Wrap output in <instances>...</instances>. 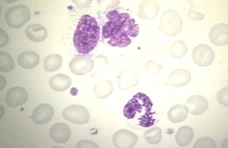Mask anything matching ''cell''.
<instances>
[{"instance_id": "8fae6325", "label": "cell", "mask_w": 228, "mask_h": 148, "mask_svg": "<svg viewBox=\"0 0 228 148\" xmlns=\"http://www.w3.org/2000/svg\"><path fill=\"white\" fill-rule=\"evenodd\" d=\"M54 112V108L51 106L47 104H42L35 108L31 118L36 124H45L51 119Z\"/></svg>"}, {"instance_id": "83f0119b", "label": "cell", "mask_w": 228, "mask_h": 148, "mask_svg": "<svg viewBox=\"0 0 228 148\" xmlns=\"http://www.w3.org/2000/svg\"><path fill=\"white\" fill-rule=\"evenodd\" d=\"M0 46H5L8 41V37L7 33L2 29L0 30Z\"/></svg>"}, {"instance_id": "7a4b0ae2", "label": "cell", "mask_w": 228, "mask_h": 148, "mask_svg": "<svg viewBox=\"0 0 228 148\" xmlns=\"http://www.w3.org/2000/svg\"><path fill=\"white\" fill-rule=\"evenodd\" d=\"M153 104L145 94L138 92L125 105L123 110L127 123L131 128L141 130L151 127L156 119V112L153 111Z\"/></svg>"}, {"instance_id": "5b68a950", "label": "cell", "mask_w": 228, "mask_h": 148, "mask_svg": "<svg viewBox=\"0 0 228 148\" xmlns=\"http://www.w3.org/2000/svg\"><path fill=\"white\" fill-rule=\"evenodd\" d=\"M183 27L182 19L176 11L168 10L164 12L160 21V28L165 35L170 37L177 35Z\"/></svg>"}, {"instance_id": "ba28073f", "label": "cell", "mask_w": 228, "mask_h": 148, "mask_svg": "<svg viewBox=\"0 0 228 148\" xmlns=\"http://www.w3.org/2000/svg\"><path fill=\"white\" fill-rule=\"evenodd\" d=\"M138 140L134 133L126 129H121L116 132L113 137L114 145L119 148H130L134 146Z\"/></svg>"}, {"instance_id": "d6986e66", "label": "cell", "mask_w": 228, "mask_h": 148, "mask_svg": "<svg viewBox=\"0 0 228 148\" xmlns=\"http://www.w3.org/2000/svg\"><path fill=\"white\" fill-rule=\"evenodd\" d=\"M194 136V132L189 126L184 125L178 130L175 136L176 141L179 146H187L191 142Z\"/></svg>"}, {"instance_id": "d4e9b609", "label": "cell", "mask_w": 228, "mask_h": 148, "mask_svg": "<svg viewBox=\"0 0 228 148\" xmlns=\"http://www.w3.org/2000/svg\"><path fill=\"white\" fill-rule=\"evenodd\" d=\"M215 141L212 138L203 137L197 139L193 148H216Z\"/></svg>"}, {"instance_id": "603a6c76", "label": "cell", "mask_w": 228, "mask_h": 148, "mask_svg": "<svg viewBox=\"0 0 228 148\" xmlns=\"http://www.w3.org/2000/svg\"><path fill=\"white\" fill-rule=\"evenodd\" d=\"M113 89V86L111 83L97 84L94 87V93L97 98H105L111 94Z\"/></svg>"}, {"instance_id": "4316f807", "label": "cell", "mask_w": 228, "mask_h": 148, "mask_svg": "<svg viewBox=\"0 0 228 148\" xmlns=\"http://www.w3.org/2000/svg\"><path fill=\"white\" fill-rule=\"evenodd\" d=\"M76 148H98V145L95 142L89 140H81L75 144Z\"/></svg>"}, {"instance_id": "7c38bea8", "label": "cell", "mask_w": 228, "mask_h": 148, "mask_svg": "<svg viewBox=\"0 0 228 148\" xmlns=\"http://www.w3.org/2000/svg\"><path fill=\"white\" fill-rule=\"evenodd\" d=\"M186 104L190 113L194 115L203 114L209 106L207 100L200 95L191 96L187 100Z\"/></svg>"}, {"instance_id": "7402d4cb", "label": "cell", "mask_w": 228, "mask_h": 148, "mask_svg": "<svg viewBox=\"0 0 228 148\" xmlns=\"http://www.w3.org/2000/svg\"><path fill=\"white\" fill-rule=\"evenodd\" d=\"M162 131L158 126H155L146 131L144 137L148 143L155 145L158 144L161 140Z\"/></svg>"}, {"instance_id": "44dd1931", "label": "cell", "mask_w": 228, "mask_h": 148, "mask_svg": "<svg viewBox=\"0 0 228 148\" xmlns=\"http://www.w3.org/2000/svg\"><path fill=\"white\" fill-rule=\"evenodd\" d=\"M187 47L186 43L182 40L174 42L169 48V53L171 56L176 59L182 57L187 53Z\"/></svg>"}, {"instance_id": "4fadbf2b", "label": "cell", "mask_w": 228, "mask_h": 148, "mask_svg": "<svg viewBox=\"0 0 228 148\" xmlns=\"http://www.w3.org/2000/svg\"><path fill=\"white\" fill-rule=\"evenodd\" d=\"M191 78V73L187 70L180 69L172 72L165 83L166 85L180 87L187 84Z\"/></svg>"}, {"instance_id": "277c9868", "label": "cell", "mask_w": 228, "mask_h": 148, "mask_svg": "<svg viewBox=\"0 0 228 148\" xmlns=\"http://www.w3.org/2000/svg\"><path fill=\"white\" fill-rule=\"evenodd\" d=\"M31 17V13L26 6L20 4L8 8L5 12V22L10 27L18 29L27 23Z\"/></svg>"}, {"instance_id": "484cf974", "label": "cell", "mask_w": 228, "mask_h": 148, "mask_svg": "<svg viewBox=\"0 0 228 148\" xmlns=\"http://www.w3.org/2000/svg\"><path fill=\"white\" fill-rule=\"evenodd\" d=\"M217 98L221 104L228 106V87L223 88L218 92Z\"/></svg>"}, {"instance_id": "8992f818", "label": "cell", "mask_w": 228, "mask_h": 148, "mask_svg": "<svg viewBox=\"0 0 228 148\" xmlns=\"http://www.w3.org/2000/svg\"><path fill=\"white\" fill-rule=\"evenodd\" d=\"M62 115L66 120L78 125L85 124L90 119L88 110L79 105H73L66 107L62 111Z\"/></svg>"}, {"instance_id": "30bf717a", "label": "cell", "mask_w": 228, "mask_h": 148, "mask_svg": "<svg viewBox=\"0 0 228 148\" xmlns=\"http://www.w3.org/2000/svg\"><path fill=\"white\" fill-rule=\"evenodd\" d=\"M228 24L220 23L216 24L210 29L208 34L209 39L215 45L222 46L228 43Z\"/></svg>"}, {"instance_id": "5bb4252c", "label": "cell", "mask_w": 228, "mask_h": 148, "mask_svg": "<svg viewBox=\"0 0 228 148\" xmlns=\"http://www.w3.org/2000/svg\"><path fill=\"white\" fill-rule=\"evenodd\" d=\"M71 134L70 129L66 124L62 122L56 123L51 127L50 135L55 142L64 143L69 139Z\"/></svg>"}, {"instance_id": "9c48e42d", "label": "cell", "mask_w": 228, "mask_h": 148, "mask_svg": "<svg viewBox=\"0 0 228 148\" xmlns=\"http://www.w3.org/2000/svg\"><path fill=\"white\" fill-rule=\"evenodd\" d=\"M28 98L27 93L24 88L15 87L7 91L5 100L6 103L9 106L15 108L24 104Z\"/></svg>"}, {"instance_id": "e0dca14e", "label": "cell", "mask_w": 228, "mask_h": 148, "mask_svg": "<svg viewBox=\"0 0 228 148\" xmlns=\"http://www.w3.org/2000/svg\"><path fill=\"white\" fill-rule=\"evenodd\" d=\"M189 111L187 106L177 104L171 107L167 113L168 119L171 122L178 123L184 121L187 117Z\"/></svg>"}, {"instance_id": "cb8c5ba5", "label": "cell", "mask_w": 228, "mask_h": 148, "mask_svg": "<svg viewBox=\"0 0 228 148\" xmlns=\"http://www.w3.org/2000/svg\"><path fill=\"white\" fill-rule=\"evenodd\" d=\"M14 63L12 57L8 53L1 52L0 53V71L8 72L14 68Z\"/></svg>"}, {"instance_id": "9a60e30c", "label": "cell", "mask_w": 228, "mask_h": 148, "mask_svg": "<svg viewBox=\"0 0 228 148\" xmlns=\"http://www.w3.org/2000/svg\"><path fill=\"white\" fill-rule=\"evenodd\" d=\"M25 33L29 39L36 42L43 41L48 35L47 29L39 24H33L28 25L25 29Z\"/></svg>"}, {"instance_id": "ffe728a7", "label": "cell", "mask_w": 228, "mask_h": 148, "mask_svg": "<svg viewBox=\"0 0 228 148\" xmlns=\"http://www.w3.org/2000/svg\"><path fill=\"white\" fill-rule=\"evenodd\" d=\"M62 65L61 57L56 54L48 55L43 60V67L46 71L49 72L57 70Z\"/></svg>"}, {"instance_id": "2e32d148", "label": "cell", "mask_w": 228, "mask_h": 148, "mask_svg": "<svg viewBox=\"0 0 228 148\" xmlns=\"http://www.w3.org/2000/svg\"><path fill=\"white\" fill-rule=\"evenodd\" d=\"M39 56L35 52L29 50L21 53L17 57L19 65L25 69H30L36 67L40 61Z\"/></svg>"}, {"instance_id": "52a82bcc", "label": "cell", "mask_w": 228, "mask_h": 148, "mask_svg": "<svg viewBox=\"0 0 228 148\" xmlns=\"http://www.w3.org/2000/svg\"><path fill=\"white\" fill-rule=\"evenodd\" d=\"M192 57L194 62L197 65L206 67L212 63L214 59L215 54L211 47L206 44H200L193 49Z\"/></svg>"}, {"instance_id": "3957f363", "label": "cell", "mask_w": 228, "mask_h": 148, "mask_svg": "<svg viewBox=\"0 0 228 148\" xmlns=\"http://www.w3.org/2000/svg\"><path fill=\"white\" fill-rule=\"evenodd\" d=\"M100 28L95 18L88 14L81 17L74 32L73 45L78 53L87 54L97 46L100 38Z\"/></svg>"}, {"instance_id": "ac0fdd59", "label": "cell", "mask_w": 228, "mask_h": 148, "mask_svg": "<svg viewBox=\"0 0 228 148\" xmlns=\"http://www.w3.org/2000/svg\"><path fill=\"white\" fill-rule=\"evenodd\" d=\"M49 84L53 90L62 91L69 88L71 84V81L68 76L63 74H58L50 78Z\"/></svg>"}, {"instance_id": "6da1fadb", "label": "cell", "mask_w": 228, "mask_h": 148, "mask_svg": "<svg viewBox=\"0 0 228 148\" xmlns=\"http://www.w3.org/2000/svg\"><path fill=\"white\" fill-rule=\"evenodd\" d=\"M105 22L102 27V37L107 44L125 47L132 42L139 32L141 16L130 9L120 7L106 13Z\"/></svg>"}]
</instances>
